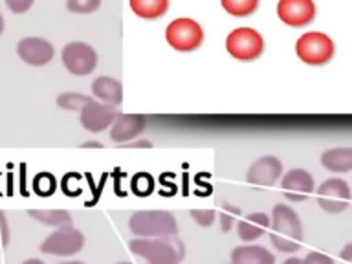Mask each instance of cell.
Returning a JSON list of instances; mask_svg holds the SVG:
<instances>
[{"instance_id":"6da1fadb","label":"cell","mask_w":352,"mask_h":264,"mask_svg":"<svg viewBox=\"0 0 352 264\" xmlns=\"http://www.w3.org/2000/svg\"><path fill=\"white\" fill-rule=\"evenodd\" d=\"M270 241L275 250L296 253L302 244V222L299 214L285 204H275L270 219Z\"/></svg>"},{"instance_id":"7a4b0ae2","label":"cell","mask_w":352,"mask_h":264,"mask_svg":"<svg viewBox=\"0 0 352 264\" xmlns=\"http://www.w3.org/2000/svg\"><path fill=\"white\" fill-rule=\"evenodd\" d=\"M129 248L134 255L145 258L147 264H182L186 258V244L178 235L136 236L129 242Z\"/></svg>"},{"instance_id":"3957f363","label":"cell","mask_w":352,"mask_h":264,"mask_svg":"<svg viewBox=\"0 0 352 264\" xmlns=\"http://www.w3.org/2000/svg\"><path fill=\"white\" fill-rule=\"evenodd\" d=\"M129 230L142 239L178 235V222L170 211H136L129 219Z\"/></svg>"},{"instance_id":"277c9868","label":"cell","mask_w":352,"mask_h":264,"mask_svg":"<svg viewBox=\"0 0 352 264\" xmlns=\"http://www.w3.org/2000/svg\"><path fill=\"white\" fill-rule=\"evenodd\" d=\"M226 50L233 59L252 63L264 54V38L253 28H236L226 37Z\"/></svg>"},{"instance_id":"5b68a950","label":"cell","mask_w":352,"mask_h":264,"mask_svg":"<svg viewBox=\"0 0 352 264\" xmlns=\"http://www.w3.org/2000/svg\"><path fill=\"white\" fill-rule=\"evenodd\" d=\"M334 43L321 32L302 33L296 43L297 57L310 66H323L334 57Z\"/></svg>"},{"instance_id":"8992f818","label":"cell","mask_w":352,"mask_h":264,"mask_svg":"<svg viewBox=\"0 0 352 264\" xmlns=\"http://www.w3.org/2000/svg\"><path fill=\"white\" fill-rule=\"evenodd\" d=\"M165 41L176 52H195L202 46L204 30L197 21L182 16L165 28Z\"/></svg>"},{"instance_id":"52a82bcc","label":"cell","mask_w":352,"mask_h":264,"mask_svg":"<svg viewBox=\"0 0 352 264\" xmlns=\"http://www.w3.org/2000/svg\"><path fill=\"white\" fill-rule=\"evenodd\" d=\"M82 246H85V235L74 226H66V228H57L54 233H50L38 250L48 255L70 257V255L81 252Z\"/></svg>"},{"instance_id":"ba28073f","label":"cell","mask_w":352,"mask_h":264,"mask_svg":"<svg viewBox=\"0 0 352 264\" xmlns=\"http://www.w3.org/2000/svg\"><path fill=\"white\" fill-rule=\"evenodd\" d=\"M318 206L327 213H341L349 208L352 192L351 186L343 178H329L316 189Z\"/></svg>"},{"instance_id":"9c48e42d","label":"cell","mask_w":352,"mask_h":264,"mask_svg":"<svg viewBox=\"0 0 352 264\" xmlns=\"http://www.w3.org/2000/svg\"><path fill=\"white\" fill-rule=\"evenodd\" d=\"M60 59L63 65L70 74L74 76H88L96 70L98 66V54L96 50L87 43H68L65 44V48L60 52Z\"/></svg>"},{"instance_id":"30bf717a","label":"cell","mask_w":352,"mask_h":264,"mask_svg":"<svg viewBox=\"0 0 352 264\" xmlns=\"http://www.w3.org/2000/svg\"><path fill=\"white\" fill-rule=\"evenodd\" d=\"M81 125L85 131L88 132H103L104 129H109L114 120L118 118V110L112 104L101 103V101H96V99H90L85 107L81 109Z\"/></svg>"},{"instance_id":"8fae6325","label":"cell","mask_w":352,"mask_h":264,"mask_svg":"<svg viewBox=\"0 0 352 264\" xmlns=\"http://www.w3.org/2000/svg\"><path fill=\"white\" fill-rule=\"evenodd\" d=\"M277 16L286 26L305 28L316 16V4L314 0H279Z\"/></svg>"},{"instance_id":"7c38bea8","label":"cell","mask_w":352,"mask_h":264,"mask_svg":"<svg viewBox=\"0 0 352 264\" xmlns=\"http://www.w3.org/2000/svg\"><path fill=\"white\" fill-rule=\"evenodd\" d=\"M16 55L30 66H46L54 59V44L43 37H24L16 44Z\"/></svg>"},{"instance_id":"4fadbf2b","label":"cell","mask_w":352,"mask_h":264,"mask_svg":"<svg viewBox=\"0 0 352 264\" xmlns=\"http://www.w3.org/2000/svg\"><path fill=\"white\" fill-rule=\"evenodd\" d=\"M280 187L290 202H305L316 191L314 176L305 169H290L280 176Z\"/></svg>"},{"instance_id":"5bb4252c","label":"cell","mask_w":352,"mask_h":264,"mask_svg":"<svg viewBox=\"0 0 352 264\" xmlns=\"http://www.w3.org/2000/svg\"><path fill=\"white\" fill-rule=\"evenodd\" d=\"M283 176V162L277 156H261L252 164L246 173V182L252 186L272 187L280 180Z\"/></svg>"},{"instance_id":"9a60e30c","label":"cell","mask_w":352,"mask_h":264,"mask_svg":"<svg viewBox=\"0 0 352 264\" xmlns=\"http://www.w3.org/2000/svg\"><path fill=\"white\" fill-rule=\"evenodd\" d=\"M147 126V118L143 114H118L110 125V140L114 143H129L136 140Z\"/></svg>"},{"instance_id":"2e32d148","label":"cell","mask_w":352,"mask_h":264,"mask_svg":"<svg viewBox=\"0 0 352 264\" xmlns=\"http://www.w3.org/2000/svg\"><path fill=\"white\" fill-rule=\"evenodd\" d=\"M92 94L101 103L120 107L123 103V85L110 76H99L92 81Z\"/></svg>"},{"instance_id":"e0dca14e","label":"cell","mask_w":352,"mask_h":264,"mask_svg":"<svg viewBox=\"0 0 352 264\" xmlns=\"http://www.w3.org/2000/svg\"><path fill=\"white\" fill-rule=\"evenodd\" d=\"M270 230V217L266 213H250L236 224V235L242 242H253Z\"/></svg>"},{"instance_id":"ac0fdd59","label":"cell","mask_w":352,"mask_h":264,"mask_svg":"<svg viewBox=\"0 0 352 264\" xmlns=\"http://www.w3.org/2000/svg\"><path fill=\"white\" fill-rule=\"evenodd\" d=\"M231 264H275V255L264 246L246 244L231 250Z\"/></svg>"},{"instance_id":"d6986e66","label":"cell","mask_w":352,"mask_h":264,"mask_svg":"<svg viewBox=\"0 0 352 264\" xmlns=\"http://www.w3.org/2000/svg\"><path fill=\"white\" fill-rule=\"evenodd\" d=\"M321 165L330 173H351L352 147H334L321 154Z\"/></svg>"},{"instance_id":"ffe728a7","label":"cell","mask_w":352,"mask_h":264,"mask_svg":"<svg viewBox=\"0 0 352 264\" xmlns=\"http://www.w3.org/2000/svg\"><path fill=\"white\" fill-rule=\"evenodd\" d=\"M134 15L145 21H154L164 16L169 10V0H129Z\"/></svg>"},{"instance_id":"44dd1931","label":"cell","mask_w":352,"mask_h":264,"mask_svg":"<svg viewBox=\"0 0 352 264\" xmlns=\"http://www.w3.org/2000/svg\"><path fill=\"white\" fill-rule=\"evenodd\" d=\"M30 217L38 220L41 224L52 226L55 230L72 226V214L66 209H32Z\"/></svg>"},{"instance_id":"7402d4cb","label":"cell","mask_w":352,"mask_h":264,"mask_svg":"<svg viewBox=\"0 0 352 264\" xmlns=\"http://www.w3.org/2000/svg\"><path fill=\"white\" fill-rule=\"evenodd\" d=\"M224 11L231 16H250L258 8V0H220Z\"/></svg>"},{"instance_id":"603a6c76","label":"cell","mask_w":352,"mask_h":264,"mask_svg":"<svg viewBox=\"0 0 352 264\" xmlns=\"http://www.w3.org/2000/svg\"><path fill=\"white\" fill-rule=\"evenodd\" d=\"M92 98H88V96H82L79 92H65L60 94L59 98H57V107L63 110H79L85 107Z\"/></svg>"},{"instance_id":"cb8c5ba5","label":"cell","mask_w":352,"mask_h":264,"mask_svg":"<svg viewBox=\"0 0 352 264\" xmlns=\"http://www.w3.org/2000/svg\"><path fill=\"white\" fill-rule=\"evenodd\" d=\"M55 187H57V180L50 173H38L33 180V191L41 195V197H50L54 195Z\"/></svg>"},{"instance_id":"d4e9b609","label":"cell","mask_w":352,"mask_h":264,"mask_svg":"<svg viewBox=\"0 0 352 264\" xmlns=\"http://www.w3.org/2000/svg\"><path fill=\"white\" fill-rule=\"evenodd\" d=\"M103 0H66V10L76 15H90L101 8Z\"/></svg>"},{"instance_id":"484cf974","label":"cell","mask_w":352,"mask_h":264,"mask_svg":"<svg viewBox=\"0 0 352 264\" xmlns=\"http://www.w3.org/2000/svg\"><path fill=\"white\" fill-rule=\"evenodd\" d=\"M154 189V180L153 176L148 173H140V175L134 176L132 180V191L136 192L138 197H148Z\"/></svg>"},{"instance_id":"4316f807","label":"cell","mask_w":352,"mask_h":264,"mask_svg":"<svg viewBox=\"0 0 352 264\" xmlns=\"http://www.w3.org/2000/svg\"><path fill=\"white\" fill-rule=\"evenodd\" d=\"M241 214V208L231 206V204H224V209L220 211V230L228 233V231L235 226V220Z\"/></svg>"},{"instance_id":"83f0119b","label":"cell","mask_w":352,"mask_h":264,"mask_svg":"<svg viewBox=\"0 0 352 264\" xmlns=\"http://www.w3.org/2000/svg\"><path fill=\"white\" fill-rule=\"evenodd\" d=\"M189 214H191L192 220H195L198 226H202V228H209V226L214 222V219H217V211H214V209H191Z\"/></svg>"},{"instance_id":"f1b7e54d","label":"cell","mask_w":352,"mask_h":264,"mask_svg":"<svg viewBox=\"0 0 352 264\" xmlns=\"http://www.w3.org/2000/svg\"><path fill=\"white\" fill-rule=\"evenodd\" d=\"M35 0H6V6L11 13L15 15H24L26 11L32 10V6Z\"/></svg>"},{"instance_id":"f546056e","label":"cell","mask_w":352,"mask_h":264,"mask_svg":"<svg viewBox=\"0 0 352 264\" xmlns=\"http://www.w3.org/2000/svg\"><path fill=\"white\" fill-rule=\"evenodd\" d=\"M305 264H334V258L329 257L327 253H319V252H310L307 257L302 258Z\"/></svg>"},{"instance_id":"4dcf8cb0","label":"cell","mask_w":352,"mask_h":264,"mask_svg":"<svg viewBox=\"0 0 352 264\" xmlns=\"http://www.w3.org/2000/svg\"><path fill=\"white\" fill-rule=\"evenodd\" d=\"M0 242H2V246H6L10 242V228H8V222H6L4 211H0Z\"/></svg>"},{"instance_id":"1f68e13d","label":"cell","mask_w":352,"mask_h":264,"mask_svg":"<svg viewBox=\"0 0 352 264\" xmlns=\"http://www.w3.org/2000/svg\"><path fill=\"white\" fill-rule=\"evenodd\" d=\"M340 257L343 258V261H349V263H352V242L345 244V248L341 250Z\"/></svg>"},{"instance_id":"d6a6232c","label":"cell","mask_w":352,"mask_h":264,"mask_svg":"<svg viewBox=\"0 0 352 264\" xmlns=\"http://www.w3.org/2000/svg\"><path fill=\"white\" fill-rule=\"evenodd\" d=\"M125 147H153V142H148V140H140V142L132 140V142L125 143Z\"/></svg>"},{"instance_id":"836d02e7","label":"cell","mask_w":352,"mask_h":264,"mask_svg":"<svg viewBox=\"0 0 352 264\" xmlns=\"http://www.w3.org/2000/svg\"><path fill=\"white\" fill-rule=\"evenodd\" d=\"M81 147H85V148H99V147H103V143H99V142H85V143H81Z\"/></svg>"},{"instance_id":"e575fe53","label":"cell","mask_w":352,"mask_h":264,"mask_svg":"<svg viewBox=\"0 0 352 264\" xmlns=\"http://www.w3.org/2000/svg\"><path fill=\"white\" fill-rule=\"evenodd\" d=\"M283 264H305V263H302V258L299 257H290V258H286Z\"/></svg>"},{"instance_id":"d590c367","label":"cell","mask_w":352,"mask_h":264,"mask_svg":"<svg viewBox=\"0 0 352 264\" xmlns=\"http://www.w3.org/2000/svg\"><path fill=\"white\" fill-rule=\"evenodd\" d=\"M22 264H46L44 261H41V258H28V261H24Z\"/></svg>"},{"instance_id":"8d00e7d4","label":"cell","mask_w":352,"mask_h":264,"mask_svg":"<svg viewBox=\"0 0 352 264\" xmlns=\"http://www.w3.org/2000/svg\"><path fill=\"white\" fill-rule=\"evenodd\" d=\"M4 28H6L4 16H2V13H0V35H2V33H4Z\"/></svg>"},{"instance_id":"74e56055","label":"cell","mask_w":352,"mask_h":264,"mask_svg":"<svg viewBox=\"0 0 352 264\" xmlns=\"http://www.w3.org/2000/svg\"><path fill=\"white\" fill-rule=\"evenodd\" d=\"M60 264H85V263H81V261H65V263H60Z\"/></svg>"},{"instance_id":"f35d334b","label":"cell","mask_w":352,"mask_h":264,"mask_svg":"<svg viewBox=\"0 0 352 264\" xmlns=\"http://www.w3.org/2000/svg\"><path fill=\"white\" fill-rule=\"evenodd\" d=\"M118 264H132V263H118Z\"/></svg>"},{"instance_id":"ab89813d","label":"cell","mask_w":352,"mask_h":264,"mask_svg":"<svg viewBox=\"0 0 352 264\" xmlns=\"http://www.w3.org/2000/svg\"><path fill=\"white\" fill-rule=\"evenodd\" d=\"M0 246H2V242H0Z\"/></svg>"}]
</instances>
